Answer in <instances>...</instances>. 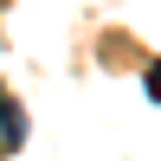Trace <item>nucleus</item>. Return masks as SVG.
Here are the masks:
<instances>
[{
    "mask_svg": "<svg viewBox=\"0 0 161 161\" xmlns=\"http://www.w3.org/2000/svg\"><path fill=\"white\" fill-rule=\"evenodd\" d=\"M0 148H26V103L0 90Z\"/></svg>",
    "mask_w": 161,
    "mask_h": 161,
    "instance_id": "1",
    "label": "nucleus"
},
{
    "mask_svg": "<svg viewBox=\"0 0 161 161\" xmlns=\"http://www.w3.org/2000/svg\"><path fill=\"white\" fill-rule=\"evenodd\" d=\"M142 90H148V103H161V64H148V77H142Z\"/></svg>",
    "mask_w": 161,
    "mask_h": 161,
    "instance_id": "2",
    "label": "nucleus"
}]
</instances>
